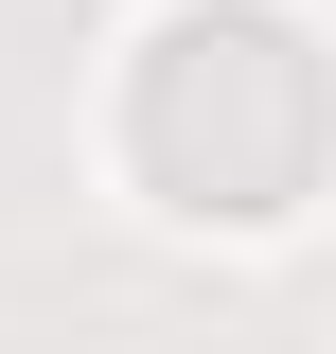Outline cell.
Here are the masks:
<instances>
[{
  "label": "cell",
  "mask_w": 336,
  "mask_h": 354,
  "mask_svg": "<svg viewBox=\"0 0 336 354\" xmlns=\"http://www.w3.org/2000/svg\"><path fill=\"white\" fill-rule=\"evenodd\" d=\"M124 142L177 213H283L336 142V71L301 53V18L212 0V18H160V53L124 88Z\"/></svg>",
  "instance_id": "obj_1"
}]
</instances>
